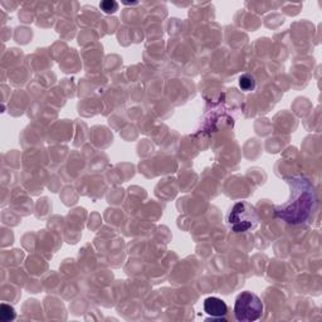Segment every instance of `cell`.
<instances>
[{
  "instance_id": "6da1fadb",
  "label": "cell",
  "mask_w": 322,
  "mask_h": 322,
  "mask_svg": "<svg viewBox=\"0 0 322 322\" xmlns=\"http://www.w3.org/2000/svg\"><path fill=\"white\" fill-rule=\"evenodd\" d=\"M225 222L234 233H245L255 229L260 223V217L252 204L248 202H238L229 209Z\"/></svg>"
},
{
  "instance_id": "7a4b0ae2",
  "label": "cell",
  "mask_w": 322,
  "mask_h": 322,
  "mask_svg": "<svg viewBox=\"0 0 322 322\" xmlns=\"http://www.w3.org/2000/svg\"><path fill=\"white\" fill-rule=\"evenodd\" d=\"M263 303L254 293L245 291L237 296L234 303L235 320L240 322H253L262 317Z\"/></svg>"
},
{
  "instance_id": "3957f363",
  "label": "cell",
  "mask_w": 322,
  "mask_h": 322,
  "mask_svg": "<svg viewBox=\"0 0 322 322\" xmlns=\"http://www.w3.org/2000/svg\"><path fill=\"white\" fill-rule=\"evenodd\" d=\"M204 311L213 318H222L227 315V303L218 297H208L204 301Z\"/></svg>"
},
{
  "instance_id": "277c9868",
  "label": "cell",
  "mask_w": 322,
  "mask_h": 322,
  "mask_svg": "<svg viewBox=\"0 0 322 322\" xmlns=\"http://www.w3.org/2000/svg\"><path fill=\"white\" fill-rule=\"evenodd\" d=\"M15 317H17V312H15L14 307L5 305V303L0 306V321L9 322L15 320Z\"/></svg>"
},
{
  "instance_id": "8992f818",
  "label": "cell",
  "mask_w": 322,
  "mask_h": 322,
  "mask_svg": "<svg viewBox=\"0 0 322 322\" xmlns=\"http://www.w3.org/2000/svg\"><path fill=\"white\" fill-rule=\"evenodd\" d=\"M100 8L106 13V14H112L118 9V4L113 0H105L100 4Z\"/></svg>"
},
{
  "instance_id": "5b68a950",
  "label": "cell",
  "mask_w": 322,
  "mask_h": 322,
  "mask_svg": "<svg viewBox=\"0 0 322 322\" xmlns=\"http://www.w3.org/2000/svg\"><path fill=\"white\" fill-rule=\"evenodd\" d=\"M239 87L243 91H252L255 87V80L253 76L250 75H243L239 78Z\"/></svg>"
}]
</instances>
